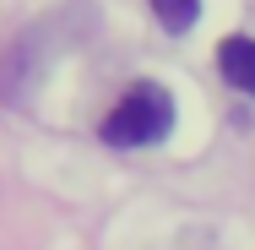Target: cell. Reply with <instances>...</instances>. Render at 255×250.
Instances as JSON below:
<instances>
[{
    "mask_svg": "<svg viewBox=\"0 0 255 250\" xmlns=\"http://www.w3.org/2000/svg\"><path fill=\"white\" fill-rule=\"evenodd\" d=\"M174 131V98L157 82H136L125 98L103 114V142L109 147H152Z\"/></svg>",
    "mask_w": 255,
    "mask_h": 250,
    "instance_id": "cell-1",
    "label": "cell"
},
{
    "mask_svg": "<svg viewBox=\"0 0 255 250\" xmlns=\"http://www.w3.org/2000/svg\"><path fill=\"white\" fill-rule=\"evenodd\" d=\"M217 71H223L228 87H239V93L255 98V38H245V33L223 38L217 44Z\"/></svg>",
    "mask_w": 255,
    "mask_h": 250,
    "instance_id": "cell-2",
    "label": "cell"
},
{
    "mask_svg": "<svg viewBox=\"0 0 255 250\" xmlns=\"http://www.w3.org/2000/svg\"><path fill=\"white\" fill-rule=\"evenodd\" d=\"M147 5H152V16L168 33H185V27H196V16H201V0H147Z\"/></svg>",
    "mask_w": 255,
    "mask_h": 250,
    "instance_id": "cell-3",
    "label": "cell"
}]
</instances>
